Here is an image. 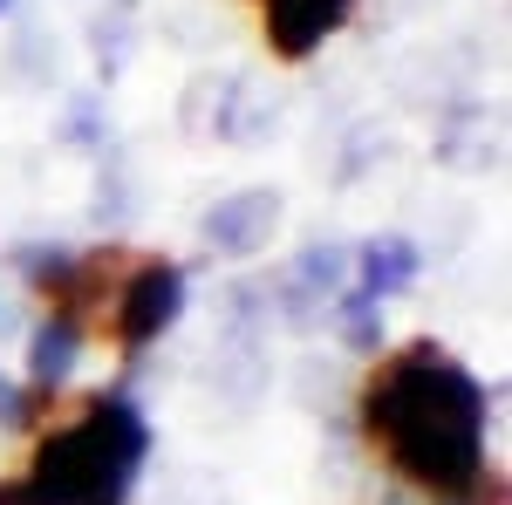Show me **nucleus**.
I'll list each match as a JSON object with an SVG mask.
<instances>
[{"instance_id":"obj_1","label":"nucleus","mask_w":512,"mask_h":505,"mask_svg":"<svg viewBox=\"0 0 512 505\" xmlns=\"http://www.w3.org/2000/svg\"><path fill=\"white\" fill-rule=\"evenodd\" d=\"M362 424L383 458L437 499H465L485 471V396L431 342L376 369V383L362 389Z\"/></svg>"},{"instance_id":"obj_2","label":"nucleus","mask_w":512,"mask_h":505,"mask_svg":"<svg viewBox=\"0 0 512 505\" xmlns=\"http://www.w3.org/2000/svg\"><path fill=\"white\" fill-rule=\"evenodd\" d=\"M151 451V430L130 396H96L82 417L48 430L21 485H0V505H123Z\"/></svg>"},{"instance_id":"obj_3","label":"nucleus","mask_w":512,"mask_h":505,"mask_svg":"<svg viewBox=\"0 0 512 505\" xmlns=\"http://www.w3.org/2000/svg\"><path fill=\"white\" fill-rule=\"evenodd\" d=\"M110 308H117V342L123 349H144V342H158L164 328L185 314V273L171 260H144V267H130L117 280Z\"/></svg>"},{"instance_id":"obj_4","label":"nucleus","mask_w":512,"mask_h":505,"mask_svg":"<svg viewBox=\"0 0 512 505\" xmlns=\"http://www.w3.org/2000/svg\"><path fill=\"white\" fill-rule=\"evenodd\" d=\"M349 7L355 0H260V28L274 41V55L301 62V55H315L321 41L349 21Z\"/></svg>"},{"instance_id":"obj_5","label":"nucleus","mask_w":512,"mask_h":505,"mask_svg":"<svg viewBox=\"0 0 512 505\" xmlns=\"http://www.w3.org/2000/svg\"><path fill=\"white\" fill-rule=\"evenodd\" d=\"M274 219H280L274 192H239V198H219V205L205 212V239H212L219 253H253V246H267Z\"/></svg>"},{"instance_id":"obj_6","label":"nucleus","mask_w":512,"mask_h":505,"mask_svg":"<svg viewBox=\"0 0 512 505\" xmlns=\"http://www.w3.org/2000/svg\"><path fill=\"white\" fill-rule=\"evenodd\" d=\"M76 362H82V321L76 314H48L35 328V349H28V376H35V389L41 396H55V389L76 376Z\"/></svg>"},{"instance_id":"obj_7","label":"nucleus","mask_w":512,"mask_h":505,"mask_svg":"<svg viewBox=\"0 0 512 505\" xmlns=\"http://www.w3.org/2000/svg\"><path fill=\"white\" fill-rule=\"evenodd\" d=\"M355 273H362V287L355 294H369V301H383V294H403L417 273H424V253L410 246V239H369L362 253H355Z\"/></svg>"},{"instance_id":"obj_8","label":"nucleus","mask_w":512,"mask_h":505,"mask_svg":"<svg viewBox=\"0 0 512 505\" xmlns=\"http://www.w3.org/2000/svg\"><path fill=\"white\" fill-rule=\"evenodd\" d=\"M342 335H349V349L376 355L383 349V301H369V294H342Z\"/></svg>"},{"instance_id":"obj_9","label":"nucleus","mask_w":512,"mask_h":505,"mask_svg":"<svg viewBox=\"0 0 512 505\" xmlns=\"http://www.w3.org/2000/svg\"><path fill=\"white\" fill-rule=\"evenodd\" d=\"M342 273H349V253H335V246H315V253H301L294 280H301V287H321V294H328V287H335Z\"/></svg>"},{"instance_id":"obj_10","label":"nucleus","mask_w":512,"mask_h":505,"mask_svg":"<svg viewBox=\"0 0 512 505\" xmlns=\"http://www.w3.org/2000/svg\"><path fill=\"white\" fill-rule=\"evenodd\" d=\"M28 417H35V410H28V396H21V389L0 376V424H7V430H21Z\"/></svg>"},{"instance_id":"obj_11","label":"nucleus","mask_w":512,"mask_h":505,"mask_svg":"<svg viewBox=\"0 0 512 505\" xmlns=\"http://www.w3.org/2000/svg\"><path fill=\"white\" fill-rule=\"evenodd\" d=\"M0 7H7V0H0Z\"/></svg>"}]
</instances>
